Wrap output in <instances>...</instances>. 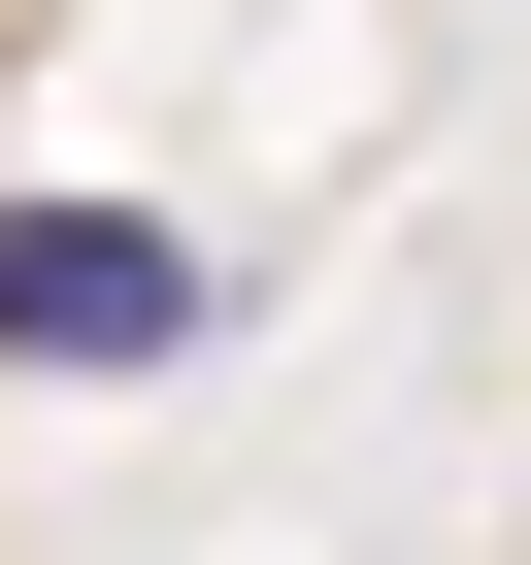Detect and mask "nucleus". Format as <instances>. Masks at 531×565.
Segmentation results:
<instances>
[{
    "mask_svg": "<svg viewBox=\"0 0 531 565\" xmlns=\"http://www.w3.org/2000/svg\"><path fill=\"white\" fill-rule=\"evenodd\" d=\"M199 333H232V233H166V200H0V366L133 399V366H199Z\"/></svg>",
    "mask_w": 531,
    "mask_h": 565,
    "instance_id": "nucleus-1",
    "label": "nucleus"
}]
</instances>
